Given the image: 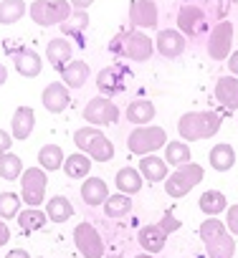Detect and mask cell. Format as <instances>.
I'll return each instance as SVG.
<instances>
[{
  "label": "cell",
  "instance_id": "obj_19",
  "mask_svg": "<svg viewBox=\"0 0 238 258\" xmlns=\"http://www.w3.org/2000/svg\"><path fill=\"white\" fill-rule=\"evenodd\" d=\"M33 124H36V111L31 106H18L13 111V119H11L13 140H28L31 132H33Z\"/></svg>",
  "mask_w": 238,
  "mask_h": 258
},
{
  "label": "cell",
  "instance_id": "obj_15",
  "mask_svg": "<svg viewBox=\"0 0 238 258\" xmlns=\"http://www.w3.org/2000/svg\"><path fill=\"white\" fill-rule=\"evenodd\" d=\"M155 51L162 58H177L185 51V36L177 28H162L155 38Z\"/></svg>",
  "mask_w": 238,
  "mask_h": 258
},
{
  "label": "cell",
  "instance_id": "obj_39",
  "mask_svg": "<svg viewBox=\"0 0 238 258\" xmlns=\"http://www.w3.org/2000/svg\"><path fill=\"white\" fill-rule=\"evenodd\" d=\"M157 225H160V228H162V230H165V233L170 235V233H175V230H177V228H180L183 223H180V220H177V218H175V215H172L170 210H167V213L162 215V220H160Z\"/></svg>",
  "mask_w": 238,
  "mask_h": 258
},
{
  "label": "cell",
  "instance_id": "obj_1",
  "mask_svg": "<svg viewBox=\"0 0 238 258\" xmlns=\"http://www.w3.org/2000/svg\"><path fill=\"white\" fill-rule=\"evenodd\" d=\"M109 51L135 63H142V61H150V56L155 53V41L137 28H125L109 41Z\"/></svg>",
  "mask_w": 238,
  "mask_h": 258
},
{
  "label": "cell",
  "instance_id": "obj_24",
  "mask_svg": "<svg viewBox=\"0 0 238 258\" xmlns=\"http://www.w3.org/2000/svg\"><path fill=\"white\" fill-rule=\"evenodd\" d=\"M137 240H140V245L145 248V253H160L162 248H165V243H167V233L160 228V225H145L140 233H137Z\"/></svg>",
  "mask_w": 238,
  "mask_h": 258
},
{
  "label": "cell",
  "instance_id": "obj_4",
  "mask_svg": "<svg viewBox=\"0 0 238 258\" xmlns=\"http://www.w3.org/2000/svg\"><path fill=\"white\" fill-rule=\"evenodd\" d=\"M74 145L79 147V152H84L89 160H96V162H109L114 157L111 140L96 126H79L74 132Z\"/></svg>",
  "mask_w": 238,
  "mask_h": 258
},
{
  "label": "cell",
  "instance_id": "obj_41",
  "mask_svg": "<svg viewBox=\"0 0 238 258\" xmlns=\"http://www.w3.org/2000/svg\"><path fill=\"white\" fill-rule=\"evenodd\" d=\"M233 3H235V0H218V6H215V16H218V21H225V18H228Z\"/></svg>",
  "mask_w": 238,
  "mask_h": 258
},
{
  "label": "cell",
  "instance_id": "obj_14",
  "mask_svg": "<svg viewBox=\"0 0 238 258\" xmlns=\"http://www.w3.org/2000/svg\"><path fill=\"white\" fill-rule=\"evenodd\" d=\"M157 18H160V11H157L155 0H132V6H130V23H132V28H137V31L155 28Z\"/></svg>",
  "mask_w": 238,
  "mask_h": 258
},
{
  "label": "cell",
  "instance_id": "obj_48",
  "mask_svg": "<svg viewBox=\"0 0 238 258\" xmlns=\"http://www.w3.org/2000/svg\"><path fill=\"white\" fill-rule=\"evenodd\" d=\"M104 258H125V255H119V253H109V255H104Z\"/></svg>",
  "mask_w": 238,
  "mask_h": 258
},
{
  "label": "cell",
  "instance_id": "obj_16",
  "mask_svg": "<svg viewBox=\"0 0 238 258\" xmlns=\"http://www.w3.org/2000/svg\"><path fill=\"white\" fill-rule=\"evenodd\" d=\"M41 101H43V109H48L51 114H61V111L69 109V104H71V94H69V89H66L64 84L56 81V84H48V86L43 89Z\"/></svg>",
  "mask_w": 238,
  "mask_h": 258
},
{
  "label": "cell",
  "instance_id": "obj_30",
  "mask_svg": "<svg viewBox=\"0 0 238 258\" xmlns=\"http://www.w3.org/2000/svg\"><path fill=\"white\" fill-rule=\"evenodd\" d=\"M198 205H200V210H203L208 218H215V215H220L223 210H228V200H225V195H223L220 190H205V192L200 195Z\"/></svg>",
  "mask_w": 238,
  "mask_h": 258
},
{
  "label": "cell",
  "instance_id": "obj_18",
  "mask_svg": "<svg viewBox=\"0 0 238 258\" xmlns=\"http://www.w3.org/2000/svg\"><path fill=\"white\" fill-rule=\"evenodd\" d=\"M71 53H74V46L66 41V38H51L48 46H46V61L61 74V69L66 63H71Z\"/></svg>",
  "mask_w": 238,
  "mask_h": 258
},
{
  "label": "cell",
  "instance_id": "obj_5",
  "mask_svg": "<svg viewBox=\"0 0 238 258\" xmlns=\"http://www.w3.org/2000/svg\"><path fill=\"white\" fill-rule=\"evenodd\" d=\"M167 145V132L162 126H155V124H147V126H137L130 132L127 137V147L132 155H140V157H147V155H155L157 150H162Z\"/></svg>",
  "mask_w": 238,
  "mask_h": 258
},
{
  "label": "cell",
  "instance_id": "obj_3",
  "mask_svg": "<svg viewBox=\"0 0 238 258\" xmlns=\"http://www.w3.org/2000/svg\"><path fill=\"white\" fill-rule=\"evenodd\" d=\"M200 240L208 250L210 258H233L235 253V240L228 233L225 223L218 218H208L200 225Z\"/></svg>",
  "mask_w": 238,
  "mask_h": 258
},
{
  "label": "cell",
  "instance_id": "obj_2",
  "mask_svg": "<svg viewBox=\"0 0 238 258\" xmlns=\"http://www.w3.org/2000/svg\"><path fill=\"white\" fill-rule=\"evenodd\" d=\"M220 132V114L215 111H188L177 119V135L183 142L210 140Z\"/></svg>",
  "mask_w": 238,
  "mask_h": 258
},
{
  "label": "cell",
  "instance_id": "obj_40",
  "mask_svg": "<svg viewBox=\"0 0 238 258\" xmlns=\"http://www.w3.org/2000/svg\"><path fill=\"white\" fill-rule=\"evenodd\" d=\"M225 228L230 235H238V205H230L225 213Z\"/></svg>",
  "mask_w": 238,
  "mask_h": 258
},
{
  "label": "cell",
  "instance_id": "obj_34",
  "mask_svg": "<svg viewBox=\"0 0 238 258\" xmlns=\"http://www.w3.org/2000/svg\"><path fill=\"white\" fill-rule=\"evenodd\" d=\"M165 162H167V167L172 165L175 170L183 167V165H188V162H193V160H190V147H188V142H183V140L167 142V145H165Z\"/></svg>",
  "mask_w": 238,
  "mask_h": 258
},
{
  "label": "cell",
  "instance_id": "obj_47",
  "mask_svg": "<svg viewBox=\"0 0 238 258\" xmlns=\"http://www.w3.org/2000/svg\"><path fill=\"white\" fill-rule=\"evenodd\" d=\"M8 81V69H6V63H0V86H3Z\"/></svg>",
  "mask_w": 238,
  "mask_h": 258
},
{
  "label": "cell",
  "instance_id": "obj_37",
  "mask_svg": "<svg viewBox=\"0 0 238 258\" xmlns=\"http://www.w3.org/2000/svg\"><path fill=\"white\" fill-rule=\"evenodd\" d=\"M132 210V200L130 195H122V192H116V195H109V200L104 203V213L106 218H122Z\"/></svg>",
  "mask_w": 238,
  "mask_h": 258
},
{
  "label": "cell",
  "instance_id": "obj_13",
  "mask_svg": "<svg viewBox=\"0 0 238 258\" xmlns=\"http://www.w3.org/2000/svg\"><path fill=\"white\" fill-rule=\"evenodd\" d=\"M96 86L101 91V96H116L127 89V71L122 66H106L96 74Z\"/></svg>",
  "mask_w": 238,
  "mask_h": 258
},
{
  "label": "cell",
  "instance_id": "obj_38",
  "mask_svg": "<svg viewBox=\"0 0 238 258\" xmlns=\"http://www.w3.org/2000/svg\"><path fill=\"white\" fill-rule=\"evenodd\" d=\"M21 213V198L16 192H0V220L18 218Z\"/></svg>",
  "mask_w": 238,
  "mask_h": 258
},
{
  "label": "cell",
  "instance_id": "obj_21",
  "mask_svg": "<svg viewBox=\"0 0 238 258\" xmlns=\"http://www.w3.org/2000/svg\"><path fill=\"white\" fill-rule=\"evenodd\" d=\"M81 200L91 208L96 205H104L109 200V187L101 177H86L84 185H81Z\"/></svg>",
  "mask_w": 238,
  "mask_h": 258
},
{
  "label": "cell",
  "instance_id": "obj_26",
  "mask_svg": "<svg viewBox=\"0 0 238 258\" xmlns=\"http://www.w3.org/2000/svg\"><path fill=\"white\" fill-rule=\"evenodd\" d=\"M208 162H210V167L215 172H228L235 165V150H233V145H228V142L215 145L210 150V155H208Z\"/></svg>",
  "mask_w": 238,
  "mask_h": 258
},
{
  "label": "cell",
  "instance_id": "obj_43",
  "mask_svg": "<svg viewBox=\"0 0 238 258\" xmlns=\"http://www.w3.org/2000/svg\"><path fill=\"white\" fill-rule=\"evenodd\" d=\"M228 69H230V76L238 79V51H233V53L228 56Z\"/></svg>",
  "mask_w": 238,
  "mask_h": 258
},
{
  "label": "cell",
  "instance_id": "obj_7",
  "mask_svg": "<svg viewBox=\"0 0 238 258\" xmlns=\"http://www.w3.org/2000/svg\"><path fill=\"white\" fill-rule=\"evenodd\" d=\"M71 3L69 0H33L28 13L33 18V23L48 28V26H61L69 16H71Z\"/></svg>",
  "mask_w": 238,
  "mask_h": 258
},
{
  "label": "cell",
  "instance_id": "obj_36",
  "mask_svg": "<svg viewBox=\"0 0 238 258\" xmlns=\"http://www.w3.org/2000/svg\"><path fill=\"white\" fill-rule=\"evenodd\" d=\"M23 175V160L13 152H6V155H0V177L3 180H18Z\"/></svg>",
  "mask_w": 238,
  "mask_h": 258
},
{
  "label": "cell",
  "instance_id": "obj_10",
  "mask_svg": "<svg viewBox=\"0 0 238 258\" xmlns=\"http://www.w3.org/2000/svg\"><path fill=\"white\" fill-rule=\"evenodd\" d=\"M74 245L84 258H104V240L91 223H79L74 228Z\"/></svg>",
  "mask_w": 238,
  "mask_h": 258
},
{
  "label": "cell",
  "instance_id": "obj_20",
  "mask_svg": "<svg viewBox=\"0 0 238 258\" xmlns=\"http://www.w3.org/2000/svg\"><path fill=\"white\" fill-rule=\"evenodd\" d=\"M215 99L218 104H223L228 111H235L238 109V79L235 76H220L215 81Z\"/></svg>",
  "mask_w": 238,
  "mask_h": 258
},
{
  "label": "cell",
  "instance_id": "obj_32",
  "mask_svg": "<svg viewBox=\"0 0 238 258\" xmlns=\"http://www.w3.org/2000/svg\"><path fill=\"white\" fill-rule=\"evenodd\" d=\"M64 172H66V177H71V180L89 177V172H91V160H89L84 152H74V155L66 157V162H64Z\"/></svg>",
  "mask_w": 238,
  "mask_h": 258
},
{
  "label": "cell",
  "instance_id": "obj_28",
  "mask_svg": "<svg viewBox=\"0 0 238 258\" xmlns=\"http://www.w3.org/2000/svg\"><path fill=\"white\" fill-rule=\"evenodd\" d=\"M46 215H48L51 223H66V220L74 218V205H71L69 198L56 195V198H51L46 203Z\"/></svg>",
  "mask_w": 238,
  "mask_h": 258
},
{
  "label": "cell",
  "instance_id": "obj_25",
  "mask_svg": "<svg viewBox=\"0 0 238 258\" xmlns=\"http://www.w3.org/2000/svg\"><path fill=\"white\" fill-rule=\"evenodd\" d=\"M140 175H142V180H147V182H162V180H167V162L162 160V157H157V155H147V157H142V162H140Z\"/></svg>",
  "mask_w": 238,
  "mask_h": 258
},
{
  "label": "cell",
  "instance_id": "obj_49",
  "mask_svg": "<svg viewBox=\"0 0 238 258\" xmlns=\"http://www.w3.org/2000/svg\"><path fill=\"white\" fill-rule=\"evenodd\" d=\"M137 258H155V255H152V253H140Z\"/></svg>",
  "mask_w": 238,
  "mask_h": 258
},
{
  "label": "cell",
  "instance_id": "obj_27",
  "mask_svg": "<svg viewBox=\"0 0 238 258\" xmlns=\"http://www.w3.org/2000/svg\"><path fill=\"white\" fill-rule=\"evenodd\" d=\"M89 28V13L86 11H71V16L61 23V33L76 38L84 46V31Z\"/></svg>",
  "mask_w": 238,
  "mask_h": 258
},
{
  "label": "cell",
  "instance_id": "obj_12",
  "mask_svg": "<svg viewBox=\"0 0 238 258\" xmlns=\"http://www.w3.org/2000/svg\"><path fill=\"white\" fill-rule=\"evenodd\" d=\"M205 28H208V23H205V11H203V8L188 3V6H183V8L177 11V31H180L183 36L195 38V36H200Z\"/></svg>",
  "mask_w": 238,
  "mask_h": 258
},
{
  "label": "cell",
  "instance_id": "obj_22",
  "mask_svg": "<svg viewBox=\"0 0 238 258\" xmlns=\"http://www.w3.org/2000/svg\"><path fill=\"white\" fill-rule=\"evenodd\" d=\"M155 114H157V109H155V104L150 99H135L127 106V111H125L127 121L130 124H137V126H147L155 119Z\"/></svg>",
  "mask_w": 238,
  "mask_h": 258
},
{
  "label": "cell",
  "instance_id": "obj_45",
  "mask_svg": "<svg viewBox=\"0 0 238 258\" xmlns=\"http://www.w3.org/2000/svg\"><path fill=\"white\" fill-rule=\"evenodd\" d=\"M8 240H11V230H8L6 220H0V245H6Z\"/></svg>",
  "mask_w": 238,
  "mask_h": 258
},
{
  "label": "cell",
  "instance_id": "obj_6",
  "mask_svg": "<svg viewBox=\"0 0 238 258\" xmlns=\"http://www.w3.org/2000/svg\"><path fill=\"white\" fill-rule=\"evenodd\" d=\"M205 177V172H203V165H195V162H188V165H183V167H177L175 172H170L167 175V180H165V192L170 195V198H185L195 185H200V180Z\"/></svg>",
  "mask_w": 238,
  "mask_h": 258
},
{
  "label": "cell",
  "instance_id": "obj_35",
  "mask_svg": "<svg viewBox=\"0 0 238 258\" xmlns=\"http://www.w3.org/2000/svg\"><path fill=\"white\" fill-rule=\"evenodd\" d=\"M46 223H48V215H46L41 208H26V210L18 213V225H21V230H26V233L41 230V228H46Z\"/></svg>",
  "mask_w": 238,
  "mask_h": 258
},
{
  "label": "cell",
  "instance_id": "obj_23",
  "mask_svg": "<svg viewBox=\"0 0 238 258\" xmlns=\"http://www.w3.org/2000/svg\"><path fill=\"white\" fill-rule=\"evenodd\" d=\"M89 63L84 61H71L61 69V79H64V86L66 89H84L86 81H89Z\"/></svg>",
  "mask_w": 238,
  "mask_h": 258
},
{
  "label": "cell",
  "instance_id": "obj_9",
  "mask_svg": "<svg viewBox=\"0 0 238 258\" xmlns=\"http://www.w3.org/2000/svg\"><path fill=\"white\" fill-rule=\"evenodd\" d=\"M233 23L230 21H218L208 36V56L213 61H228L233 53Z\"/></svg>",
  "mask_w": 238,
  "mask_h": 258
},
{
  "label": "cell",
  "instance_id": "obj_8",
  "mask_svg": "<svg viewBox=\"0 0 238 258\" xmlns=\"http://www.w3.org/2000/svg\"><path fill=\"white\" fill-rule=\"evenodd\" d=\"M46 187H48L46 170H41V167L23 170V175H21V198H23L26 205H31V208L41 205L43 198H46Z\"/></svg>",
  "mask_w": 238,
  "mask_h": 258
},
{
  "label": "cell",
  "instance_id": "obj_31",
  "mask_svg": "<svg viewBox=\"0 0 238 258\" xmlns=\"http://www.w3.org/2000/svg\"><path fill=\"white\" fill-rule=\"evenodd\" d=\"M116 187L122 195H137L142 190V175L135 167H122L116 172Z\"/></svg>",
  "mask_w": 238,
  "mask_h": 258
},
{
  "label": "cell",
  "instance_id": "obj_42",
  "mask_svg": "<svg viewBox=\"0 0 238 258\" xmlns=\"http://www.w3.org/2000/svg\"><path fill=\"white\" fill-rule=\"evenodd\" d=\"M11 147H13V135L6 132V129H0V155L11 152Z\"/></svg>",
  "mask_w": 238,
  "mask_h": 258
},
{
  "label": "cell",
  "instance_id": "obj_46",
  "mask_svg": "<svg viewBox=\"0 0 238 258\" xmlns=\"http://www.w3.org/2000/svg\"><path fill=\"white\" fill-rule=\"evenodd\" d=\"M6 258H31V253H28V250H23V248H13V250H8V253H6Z\"/></svg>",
  "mask_w": 238,
  "mask_h": 258
},
{
  "label": "cell",
  "instance_id": "obj_29",
  "mask_svg": "<svg viewBox=\"0 0 238 258\" xmlns=\"http://www.w3.org/2000/svg\"><path fill=\"white\" fill-rule=\"evenodd\" d=\"M64 162H66V155H64V150L58 145H43L38 150V165H41V170L53 172V170H61Z\"/></svg>",
  "mask_w": 238,
  "mask_h": 258
},
{
  "label": "cell",
  "instance_id": "obj_44",
  "mask_svg": "<svg viewBox=\"0 0 238 258\" xmlns=\"http://www.w3.org/2000/svg\"><path fill=\"white\" fill-rule=\"evenodd\" d=\"M69 3H71L74 11H89V6L94 3V0H69Z\"/></svg>",
  "mask_w": 238,
  "mask_h": 258
},
{
  "label": "cell",
  "instance_id": "obj_17",
  "mask_svg": "<svg viewBox=\"0 0 238 258\" xmlns=\"http://www.w3.org/2000/svg\"><path fill=\"white\" fill-rule=\"evenodd\" d=\"M13 66H16V71H18L21 76H26V79H36V76L41 74V69H43L41 56H38L33 48H18V51L13 53Z\"/></svg>",
  "mask_w": 238,
  "mask_h": 258
},
{
  "label": "cell",
  "instance_id": "obj_11",
  "mask_svg": "<svg viewBox=\"0 0 238 258\" xmlns=\"http://www.w3.org/2000/svg\"><path fill=\"white\" fill-rule=\"evenodd\" d=\"M84 119L91 124V126H106V124H114L119 119V106L106 99V96H94L86 106H84Z\"/></svg>",
  "mask_w": 238,
  "mask_h": 258
},
{
  "label": "cell",
  "instance_id": "obj_33",
  "mask_svg": "<svg viewBox=\"0 0 238 258\" xmlns=\"http://www.w3.org/2000/svg\"><path fill=\"white\" fill-rule=\"evenodd\" d=\"M26 0H0V26H13L26 16Z\"/></svg>",
  "mask_w": 238,
  "mask_h": 258
}]
</instances>
